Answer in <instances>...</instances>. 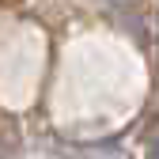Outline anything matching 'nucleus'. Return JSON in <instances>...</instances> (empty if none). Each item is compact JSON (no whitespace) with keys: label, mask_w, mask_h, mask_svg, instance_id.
I'll use <instances>...</instances> for the list:
<instances>
[{"label":"nucleus","mask_w":159,"mask_h":159,"mask_svg":"<svg viewBox=\"0 0 159 159\" xmlns=\"http://www.w3.org/2000/svg\"><path fill=\"white\" fill-rule=\"evenodd\" d=\"M144 159H159V136L152 140V148H148V155H144Z\"/></svg>","instance_id":"f257e3e1"},{"label":"nucleus","mask_w":159,"mask_h":159,"mask_svg":"<svg viewBox=\"0 0 159 159\" xmlns=\"http://www.w3.org/2000/svg\"><path fill=\"white\" fill-rule=\"evenodd\" d=\"M91 159H114V155H91Z\"/></svg>","instance_id":"f03ea898"}]
</instances>
